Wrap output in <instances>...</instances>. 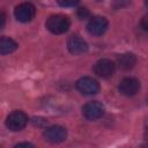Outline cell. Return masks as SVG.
<instances>
[{
    "label": "cell",
    "mask_w": 148,
    "mask_h": 148,
    "mask_svg": "<svg viewBox=\"0 0 148 148\" xmlns=\"http://www.w3.org/2000/svg\"><path fill=\"white\" fill-rule=\"evenodd\" d=\"M147 102H148V98H147Z\"/></svg>",
    "instance_id": "cell-21"
},
{
    "label": "cell",
    "mask_w": 148,
    "mask_h": 148,
    "mask_svg": "<svg viewBox=\"0 0 148 148\" xmlns=\"http://www.w3.org/2000/svg\"><path fill=\"white\" fill-rule=\"evenodd\" d=\"M44 138L51 143H60L67 138V131L62 126H50L44 131Z\"/></svg>",
    "instance_id": "cell-3"
},
{
    "label": "cell",
    "mask_w": 148,
    "mask_h": 148,
    "mask_svg": "<svg viewBox=\"0 0 148 148\" xmlns=\"http://www.w3.org/2000/svg\"><path fill=\"white\" fill-rule=\"evenodd\" d=\"M35 13H36V8L30 2L20 3L14 9V15L17 18V21H20V22H29V21H31L32 17L35 16Z\"/></svg>",
    "instance_id": "cell-4"
},
{
    "label": "cell",
    "mask_w": 148,
    "mask_h": 148,
    "mask_svg": "<svg viewBox=\"0 0 148 148\" xmlns=\"http://www.w3.org/2000/svg\"><path fill=\"white\" fill-rule=\"evenodd\" d=\"M145 5H146V6L148 7V1H146V2H145Z\"/></svg>",
    "instance_id": "cell-20"
},
{
    "label": "cell",
    "mask_w": 148,
    "mask_h": 148,
    "mask_svg": "<svg viewBox=\"0 0 148 148\" xmlns=\"http://www.w3.org/2000/svg\"><path fill=\"white\" fill-rule=\"evenodd\" d=\"M82 113H83V116L87 119L95 120V119H98V118H101L103 116V113H104V106L102 105V103H99L97 101L88 102L82 108Z\"/></svg>",
    "instance_id": "cell-7"
},
{
    "label": "cell",
    "mask_w": 148,
    "mask_h": 148,
    "mask_svg": "<svg viewBox=\"0 0 148 148\" xmlns=\"http://www.w3.org/2000/svg\"><path fill=\"white\" fill-rule=\"evenodd\" d=\"M141 27H142L143 30L148 31V14L142 17V20H141Z\"/></svg>",
    "instance_id": "cell-15"
},
{
    "label": "cell",
    "mask_w": 148,
    "mask_h": 148,
    "mask_svg": "<svg viewBox=\"0 0 148 148\" xmlns=\"http://www.w3.org/2000/svg\"><path fill=\"white\" fill-rule=\"evenodd\" d=\"M5 21H6V16H5V14H3V13H0V29L3 28V25H5Z\"/></svg>",
    "instance_id": "cell-17"
},
{
    "label": "cell",
    "mask_w": 148,
    "mask_h": 148,
    "mask_svg": "<svg viewBox=\"0 0 148 148\" xmlns=\"http://www.w3.org/2000/svg\"><path fill=\"white\" fill-rule=\"evenodd\" d=\"M139 148H148V143H145V145H141V146H139Z\"/></svg>",
    "instance_id": "cell-19"
},
{
    "label": "cell",
    "mask_w": 148,
    "mask_h": 148,
    "mask_svg": "<svg viewBox=\"0 0 148 148\" xmlns=\"http://www.w3.org/2000/svg\"><path fill=\"white\" fill-rule=\"evenodd\" d=\"M62 7H68V6H75L79 3V1H59L58 2Z\"/></svg>",
    "instance_id": "cell-16"
},
{
    "label": "cell",
    "mask_w": 148,
    "mask_h": 148,
    "mask_svg": "<svg viewBox=\"0 0 148 148\" xmlns=\"http://www.w3.org/2000/svg\"><path fill=\"white\" fill-rule=\"evenodd\" d=\"M14 148H35V146L30 142H20L14 146Z\"/></svg>",
    "instance_id": "cell-14"
},
{
    "label": "cell",
    "mask_w": 148,
    "mask_h": 148,
    "mask_svg": "<svg viewBox=\"0 0 148 148\" xmlns=\"http://www.w3.org/2000/svg\"><path fill=\"white\" fill-rule=\"evenodd\" d=\"M76 89L83 95H95L99 90V84L95 79L84 76L77 80Z\"/></svg>",
    "instance_id": "cell-5"
},
{
    "label": "cell",
    "mask_w": 148,
    "mask_h": 148,
    "mask_svg": "<svg viewBox=\"0 0 148 148\" xmlns=\"http://www.w3.org/2000/svg\"><path fill=\"white\" fill-rule=\"evenodd\" d=\"M71 25V22H69V18L65 15H60V14H57V15H52L47 18L46 21V28L50 32L54 34V35H60V34H64L68 30Z\"/></svg>",
    "instance_id": "cell-1"
},
{
    "label": "cell",
    "mask_w": 148,
    "mask_h": 148,
    "mask_svg": "<svg viewBox=\"0 0 148 148\" xmlns=\"http://www.w3.org/2000/svg\"><path fill=\"white\" fill-rule=\"evenodd\" d=\"M136 64V58L133 53H124L118 58V66L123 71H130Z\"/></svg>",
    "instance_id": "cell-11"
},
{
    "label": "cell",
    "mask_w": 148,
    "mask_h": 148,
    "mask_svg": "<svg viewBox=\"0 0 148 148\" xmlns=\"http://www.w3.org/2000/svg\"><path fill=\"white\" fill-rule=\"evenodd\" d=\"M145 139H146V143H148V123H147V126L145 130Z\"/></svg>",
    "instance_id": "cell-18"
},
{
    "label": "cell",
    "mask_w": 148,
    "mask_h": 148,
    "mask_svg": "<svg viewBox=\"0 0 148 148\" xmlns=\"http://www.w3.org/2000/svg\"><path fill=\"white\" fill-rule=\"evenodd\" d=\"M77 16H79V18H81V20L87 18V17L89 16V10H88L87 8H84V7H81V8L77 9Z\"/></svg>",
    "instance_id": "cell-13"
},
{
    "label": "cell",
    "mask_w": 148,
    "mask_h": 148,
    "mask_svg": "<svg viewBox=\"0 0 148 148\" xmlns=\"http://www.w3.org/2000/svg\"><path fill=\"white\" fill-rule=\"evenodd\" d=\"M17 47V43L15 40H13L12 38L8 37H1L0 39V52L1 54H7V53H12L13 51H15Z\"/></svg>",
    "instance_id": "cell-12"
},
{
    "label": "cell",
    "mask_w": 148,
    "mask_h": 148,
    "mask_svg": "<svg viewBox=\"0 0 148 148\" xmlns=\"http://www.w3.org/2000/svg\"><path fill=\"white\" fill-rule=\"evenodd\" d=\"M114 72V64L109 59H101L94 65V73L99 77H110Z\"/></svg>",
    "instance_id": "cell-8"
},
{
    "label": "cell",
    "mask_w": 148,
    "mask_h": 148,
    "mask_svg": "<svg viewBox=\"0 0 148 148\" xmlns=\"http://www.w3.org/2000/svg\"><path fill=\"white\" fill-rule=\"evenodd\" d=\"M139 81L134 77H125L119 83V91L125 96H134L139 91Z\"/></svg>",
    "instance_id": "cell-9"
},
{
    "label": "cell",
    "mask_w": 148,
    "mask_h": 148,
    "mask_svg": "<svg viewBox=\"0 0 148 148\" xmlns=\"http://www.w3.org/2000/svg\"><path fill=\"white\" fill-rule=\"evenodd\" d=\"M28 123V117L23 111H13L12 113H9V116L6 119V126L8 130L16 132V131H21L22 128L25 127Z\"/></svg>",
    "instance_id": "cell-2"
},
{
    "label": "cell",
    "mask_w": 148,
    "mask_h": 148,
    "mask_svg": "<svg viewBox=\"0 0 148 148\" xmlns=\"http://www.w3.org/2000/svg\"><path fill=\"white\" fill-rule=\"evenodd\" d=\"M87 29L89 34L94 36H101L108 29V20L103 16H94L89 20L87 24Z\"/></svg>",
    "instance_id": "cell-6"
},
{
    "label": "cell",
    "mask_w": 148,
    "mask_h": 148,
    "mask_svg": "<svg viewBox=\"0 0 148 148\" xmlns=\"http://www.w3.org/2000/svg\"><path fill=\"white\" fill-rule=\"evenodd\" d=\"M67 47L71 53L73 54H81L87 52L88 50V44L86 43V40H83L80 36L77 35H73L68 38L67 40Z\"/></svg>",
    "instance_id": "cell-10"
}]
</instances>
